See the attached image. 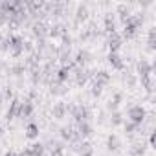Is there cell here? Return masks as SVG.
Here are the masks:
<instances>
[{
  "label": "cell",
  "instance_id": "6da1fadb",
  "mask_svg": "<svg viewBox=\"0 0 156 156\" xmlns=\"http://www.w3.org/2000/svg\"><path fill=\"white\" fill-rule=\"evenodd\" d=\"M123 22H125L123 37H125V39H132V37H136L138 28H140V26H141V22H143V17H141V15H129Z\"/></svg>",
  "mask_w": 156,
  "mask_h": 156
},
{
  "label": "cell",
  "instance_id": "7a4b0ae2",
  "mask_svg": "<svg viewBox=\"0 0 156 156\" xmlns=\"http://www.w3.org/2000/svg\"><path fill=\"white\" fill-rule=\"evenodd\" d=\"M145 116H147V112H145V108L141 105H134V107L129 108V121L138 125V127L145 121Z\"/></svg>",
  "mask_w": 156,
  "mask_h": 156
},
{
  "label": "cell",
  "instance_id": "3957f363",
  "mask_svg": "<svg viewBox=\"0 0 156 156\" xmlns=\"http://www.w3.org/2000/svg\"><path fill=\"white\" fill-rule=\"evenodd\" d=\"M8 48H9V51H11L13 57H19V55L24 51V39L19 37V35H9V39H8Z\"/></svg>",
  "mask_w": 156,
  "mask_h": 156
},
{
  "label": "cell",
  "instance_id": "277c9868",
  "mask_svg": "<svg viewBox=\"0 0 156 156\" xmlns=\"http://www.w3.org/2000/svg\"><path fill=\"white\" fill-rule=\"evenodd\" d=\"M72 118H73L77 123H79V121H88L90 112H88V108L83 107V105H75V107H72Z\"/></svg>",
  "mask_w": 156,
  "mask_h": 156
},
{
  "label": "cell",
  "instance_id": "5b68a950",
  "mask_svg": "<svg viewBox=\"0 0 156 156\" xmlns=\"http://www.w3.org/2000/svg\"><path fill=\"white\" fill-rule=\"evenodd\" d=\"M108 48H110V51H119V48H121V44H123V37L118 33V31H114V33H110L108 35Z\"/></svg>",
  "mask_w": 156,
  "mask_h": 156
},
{
  "label": "cell",
  "instance_id": "8992f818",
  "mask_svg": "<svg viewBox=\"0 0 156 156\" xmlns=\"http://www.w3.org/2000/svg\"><path fill=\"white\" fill-rule=\"evenodd\" d=\"M20 99H11V103H9V108H8V112H6V119L8 121H11V119H15V118H19V112H20Z\"/></svg>",
  "mask_w": 156,
  "mask_h": 156
},
{
  "label": "cell",
  "instance_id": "52a82bcc",
  "mask_svg": "<svg viewBox=\"0 0 156 156\" xmlns=\"http://www.w3.org/2000/svg\"><path fill=\"white\" fill-rule=\"evenodd\" d=\"M138 73L141 75V79H143V77L152 75V64H151L147 59H141V61L138 62Z\"/></svg>",
  "mask_w": 156,
  "mask_h": 156
},
{
  "label": "cell",
  "instance_id": "ba28073f",
  "mask_svg": "<svg viewBox=\"0 0 156 156\" xmlns=\"http://www.w3.org/2000/svg\"><path fill=\"white\" fill-rule=\"evenodd\" d=\"M75 132H77L79 138H88L92 134V125L88 121H79V123H77V130Z\"/></svg>",
  "mask_w": 156,
  "mask_h": 156
},
{
  "label": "cell",
  "instance_id": "9c48e42d",
  "mask_svg": "<svg viewBox=\"0 0 156 156\" xmlns=\"http://www.w3.org/2000/svg\"><path fill=\"white\" fill-rule=\"evenodd\" d=\"M108 62H110V66H112V68H116V70H123V66H125V62H123L121 55H119V53H116V51H110V53H108Z\"/></svg>",
  "mask_w": 156,
  "mask_h": 156
},
{
  "label": "cell",
  "instance_id": "30bf717a",
  "mask_svg": "<svg viewBox=\"0 0 156 156\" xmlns=\"http://www.w3.org/2000/svg\"><path fill=\"white\" fill-rule=\"evenodd\" d=\"M88 75H90V73H88L83 66H75V83L79 85V87H83V85L87 83Z\"/></svg>",
  "mask_w": 156,
  "mask_h": 156
},
{
  "label": "cell",
  "instance_id": "8fae6325",
  "mask_svg": "<svg viewBox=\"0 0 156 156\" xmlns=\"http://www.w3.org/2000/svg\"><path fill=\"white\" fill-rule=\"evenodd\" d=\"M33 114V103L28 99V101H24V103H20V112H19V118H30Z\"/></svg>",
  "mask_w": 156,
  "mask_h": 156
},
{
  "label": "cell",
  "instance_id": "7c38bea8",
  "mask_svg": "<svg viewBox=\"0 0 156 156\" xmlns=\"http://www.w3.org/2000/svg\"><path fill=\"white\" fill-rule=\"evenodd\" d=\"M61 136H62V140H68V141H75V140H79L77 132H75L72 127H62V129H61Z\"/></svg>",
  "mask_w": 156,
  "mask_h": 156
},
{
  "label": "cell",
  "instance_id": "4fadbf2b",
  "mask_svg": "<svg viewBox=\"0 0 156 156\" xmlns=\"http://www.w3.org/2000/svg\"><path fill=\"white\" fill-rule=\"evenodd\" d=\"M70 73H72V68H70V64H68V66H62V68L57 72V83H59V85L66 83V81H68V77H70Z\"/></svg>",
  "mask_w": 156,
  "mask_h": 156
},
{
  "label": "cell",
  "instance_id": "5bb4252c",
  "mask_svg": "<svg viewBox=\"0 0 156 156\" xmlns=\"http://www.w3.org/2000/svg\"><path fill=\"white\" fill-rule=\"evenodd\" d=\"M66 110H68L66 103H55L53 105V118L55 119H62L64 114H66Z\"/></svg>",
  "mask_w": 156,
  "mask_h": 156
},
{
  "label": "cell",
  "instance_id": "9a60e30c",
  "mask_svg": "<svg viewBox=\"0 0 156 156\" xmlns=\"http://www.w3.org/2000/svg\"><path fill=\"white\" fill-rule=\"evenodd\" d=\"M26 138H30V140H37L39 138V125L37 123H28V127H26Z\"/></svg>",
  "mask_w": 156,
  "mask_h": 156
},
{
  "label": "cell",
  "instance_id": "2e32d148",
  "mask_svg": "<svg viewBox=\"0 0 156 156\" xmlns=\"http://www.w3.org/2000/svg\"><path fill=\"white\" fill-rule=\"evenodd\" d=\"M30 149V154L31 156H44V143H41V141H37V143H33V145H30L28 147Z\"/></svg>",
  "mask_w": 156,
  "mask_h": 156
},
{
  "label": "cell",
  "instance_id": "e0dca14e",
  "mask_svg": "<svg viewBox=\"0 0 156 156\" xmlns=\"http://www.w3.org/2000/svg\"><path fill=\"white\" fill-rule=\"evenodd\" d=\"M33 33H35V37H39V39L42 41V39L48 35V28H46L42 22H37V24L33 26Z\"/></svg>",
  "mask_w": 156,
  "mask_h": 156
},
{
  "label": "cell",
  "instance_id": "ac0fdd59",
  "mask_svg": "<svg viewBox=\"0 0 156 156\" xmlns=\"http://www.w3.org/2000/svg\"><path fill=\"white\" fill-rule=\"evenodd\" d=\"M110 81V75H108V72H105V70H101V72H98L96 73V77H94V83H99V85H107Z\"/></svg>",
  "mask_w": 156,
  "mask_h": 156
},
{
  "label": "cell",
  "instance_id": "d6986e66",
  "mask_svg": "<svg viewBox=\"0 0 156 156\" xmlns=\"http://www.w3.org/2000/svg\"><path fill=\"white\" fill-rule=\"evenodd\" d=\"M105 31H107L108 35L116 31V22H114V17H112V15H107V17H105Z\"/></svg>",
  "mask_w": 156,
  "mask_h": 156
},
{
  "label": "cell",
  "instance_id": "ffe728a7",
  "mask_svg": "<svg viewBox=\"0 0 156 156\" xmlns=\"http://www.w3.org/2000/svg\"><path fill=\"white\" fill-rule=\"evenodd\" d=\"M107 147H108V151H118V149H119V140H118L116 134H110V136H108Z\"/></svg>",
  "mask_w": 156,
  "mask_h": 156
},
{
  "label": "cell",
  "instance_id": "44dd1931",
  "mask_svg": "<svg viewBox=\"0 0 156 156\" xmlns=\"http://www.w3.org/2000/svg\"><path fill=\"white\" fill-rule=\"evenodd\" d=\"M141 83H143V87H145V90H147L149 94H152V90H154V75H149V77H143V79H141Z\"/></svg>",
  "mask_w": 156,
  "mask_h": 156
},
{
  "label": "cell",
  "instance_id": "7402d4cb",
  "mask_svg": "<svg viewBox=\"0 0 156 156\" xmlns=\"http://www.w3.org/2000/svg\"><path fill=\"white\" fill-rule=\"evenodd\" d=\"M143 152H145V145L143 143H134L132 149H130V154L132 156H141Z\"/></svg>",
  "mask_w": 156,
  "mask_h": 156
},
{
  "label": "cell",
  "instance_id": "603a6c76",
  "mask_svg": "<svg viewBox=\"0 0 156 156\" xmlns=\"http://www.w3.org/2000/svg\"><path fill=\"white\" fill-rule=\"evenodd\" d=\"M50 145H51V147H50V151H51V156H62V145H61V143H57V141H51Z\"/></svg>",
  "mask_w": 156,
  "mask_h": 156
},
{
  "label": "cell",
  "instance_id": "cb8c5ba5",
  "mask_svg": "<svg viewBox=\"0 0 156 156\" xmlns=\"http://www.w3.org/2000/svg\"><path fill=\"white\" fill-rule=\"evenodd\" d=\"M121 123H123V116H121V112L114 110V112H112V125H121Z\"/></svg>",
  "mask_w": 156,
  "mask_h": 156
},
{
  "label": "cell",
  "instance_id": "d4e9b609",
  "mask_svg": "<svg viewBox=\"0 0 156 156\" xmlns=\"http://www.w3.org/2000/svg\"><path fill=\"white\" fill-rule=\"evenodd\" d=\"M123 127H125V132H127V134H132V132L138 130V125H134V123H130V121H125Z\"/></svg>",
  "mask_w": 156,
  "mask_h": 156
},
{
  "label": "cell",
  "instance_id": "484cf974",
  "mask_svg": "<svg viewBox=\"0 0 156 156\" xmlns=\"http://www.w3.org/2000/svg\"><path fill=\"white\" fill-rule=\"evenodd\" d=\"M24 70H26V66L17 64V66H13V68H11V73H13V75H20V73H24Z\"/></svg>",
  "mask_w": 156,
  "mask_h": 156
},
{
  "label": "cell",
  "instance_id": "4316f807",
  "mask_svg": "<svg viewBox=\"0 0 156 156\" xmlns=\"http://www.w3.org/2000/svg\"><path fill=\"white\" fill-rule=\"evenodd\" d=\"M103 92V85H99V83H94V87H92V96H99Z\"/></svg>",
  "mask_w": 156,
  "mask_h": 156
},
{
  "label": "cell",
  "instance_id": "83f0119b",
  "mask_svg": "<svg viewBox=\"0 0 156 156\" xmlns=\"http://www.w3.org/2000/svg\"><path fill=\"white\" fill-rule=\"evenodd\" d=\"M81 19H87V8L79 6V9H77V20H81Z\"/></svg>",
  "mask_w": 156,
  "mask_h": 156
},
{
  "label": "cell",
  "instance_id": "f1b7e54d",
  "mask_svg": "<svg viewBox=\"0 0 156 156\" xmlns=\"http://www.w3.org/2000/svg\"><path fill=\"white\" fill-rule=\"evenodd\" d=\"M154 37H156V33H154V30H151L149 31V48L151 50H154Z\"/></svg>",
  "mask_w": 156,
  "mask_h": 156
},
{
  "label": "cell",
  "instance_id": "f546056e",
  "mask_svg": "<svg viewBox=\"0 0 156 156\" xmlns=\"http://www.w3.org/2000/svg\"><path fill=\"white\" fill-rule=\"evenodd\" d=\"M149 143H151V145H156V132H154V130L151 132V138H149Z\"/></svg>",
  "mask_w": 156,
  "mask_h": 156
},
{
  "label": "cell",
  "instance_id": "4dcf8cb0",
  "mask_svg": "<svg viewBox=\"0 0 156 156\" xmlns=\"http://www.w3.org/2000/svg\"><path fill=\"white\" fill-rule=\"evenodd\" d=\"M17 156H31V154H30V149H22Z\"/></svg>",
  "mask_w": 156,
  "mask_h": 156
},
{
  "label": "cell",
  "instance_id": "1f68e13d",
  "mask_svg": "<svg viewBox=\"0 0 156 156\" xmlns=\"http://www.w3.org/2000/svg\"><path fill=\"white\" fill-rule=\"evenodd\" d=\"M92 154H94V151H92V149H88V151H83V152H81V156H92Z\"/></svg>",
  "mask_w": 156,
  "mask_h": 156
},
{
  "label": "cell",
  "instance_id": "d6a6232c",
  "mask_svg": "<svg viewBox=\"0 0 156 156\" xmlns=\"http://www.w3.org/2000/svg\"><path fill=\"white\" fill-rule=\"evenodd\" d=\"M4 156H17V152H13V151H8V152H6Z\"/></svg>",
  "mask_w": 156,
  "mask_h": 156
},
{
  "label": "cell",
  "instance_id": "836d02e7",
  "mask_svg": "<svg viewBox=\"0 0 156 156\" xmlns=\"http://www.w3.org/2000/svg\"><path fill=\"white\" fill-rule=\"evenodd\" d=\"M4 134V127H2V123H0V136Z\"/></svg>",
  "mask_w": 156,
  "mask_h": 156
},
{
  "label": "cell",
  "instance_id": "e575fe53",
  "mask_svg": "<svg viewBox=\"0 0 156 156\" xmlns=\"http://www.w3.org/2000/svg\"><path fill=\"white\" fill-rule=\"evenodd\" d=\"M2 101H4V96H2V94H0V105H2Z\"/></svg>",
  "mask_w": 156,
  "mask_h": 156
}]
</instances>
